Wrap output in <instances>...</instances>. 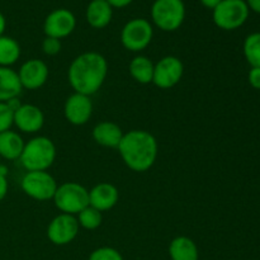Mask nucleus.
<instances>
[{"mask_svg":"<svg viewBox=\"0 0 260 260\" xmlns=\"http://www.w3.org/2000/svg\"><path fill=\"white\" fill-rule=\"evenodd\" d=\"M107 74L108 63L106 57L98 52H85L74 58L68 78L75 93L90 96L102 88Z\"/></svg>","mask_w":260,"mask_h":260,"instance_id":"f257e3e1","label":"nucleus"},{"mask_svg":"<svg viewBox=\"0 0 260 260\" xmlns=\"http://www.w3.org/2000/svg\"><path fill=\"white\" fill-rule=\"evenodd\" d=\"M117 149L124 164L134 172H146L156 161V139L144 129H132L123 134Z\"/></svg>","mask_w":260,"mask_h":260,"instance_id":"f03ea898","label":"nucleus"},{"mask_svg":"<svg viewBox=\"0 0 260 260\" xmlns=\"http://www.w3.org/2000/svg\"><path fill=\"white\" fill-rule=\"evenodd\" d=\"M56 146L48 137L38 136L24 145L19 160L27 172H43L53 164Z\"/></svg>","mask_w":260,"mask_h":260,"instance_id":"7ed1b4c3","label":"nucleus"},{"mask_svg":"<svg viewBox=\"0 0 260 260\" xmlns=\"http://www.w3.org/2000/svg\"><path fill=\"white\" fill-rule=\"evenodd\" d=\"M151 18L154 24L164 32L177 30L184 22V3L183 0H155Z\"/></svg>","mask_w":260,"mask_h":260,"instance_id":"20e7f679","label":"nucleus"},{"mask_svg":"<svg viewBox=\"0 0 260 260\" xmlns=\"http://www.w3.org/2000/svg\"><path fill=\"white\" fill-rule=\"evenodd\" d=\"M53 202L62 213L75 216L89 206V190L79 183H63L56 189Z\"/></svg>","mask_w":260,"mask_h":260,"instance_id":"39448f33","label":"nucleus"},{"mask_svg":"<svg viewBox=\"0 0 260 260\" xmlns=\"http://www.w3.org/2000/svg\"><path fill=\"white\" fill-rule=\"evenodd\" d=\"M249 10L245 0H222L213 9V22L223 30L238 29L248 19Z\"/></svg>","mask_w":260,"mask_h":260,"instance_id":"423d86ee","label":"nucleus"},{"mask_svg":"<svg viewBox=\"0 0 260 260\" xmlns=\"http://www.w3.org/2000/svg\"><path fill=\"white\" fill-rule=\"evenodd\" d=\"M154 36L151 23L144 18H135L127 22L121 32V42L126 50L140 52L150 45Z\"/></svg>","mask_w":260,"mask_h":260,"instance_id":"0eeeda50","label":"nucleus"},{"mask_svg":"<svg viewBox=\"0 0 260 260\" xmlns=\"http://www.w3.org/2000/svg\"><path fill=\"white\" fill-rule=\"evenodd\" d=\"M20 187L23 192L33 200L48 201L53 200L58 185L55 178L50 173L43 170V172H27L20 182Z\"/></svg>","mask_w":260,"mask_h":260,"instance_id":"6e6552de","label":"nucleus"},{"mask_svg":"<svg viewBox=\"0 0 260 260\" xmlns=\"http://www.w3.org/2000/svg\"><path fill=\"white\" fill-rule=\"evenodd\" d=\"M184 66L175 56H165L155 63L152 83L160 89H170L183 78Z\"/></svg>","mask_w":260,"mask_h":260,"instance_id":"1a4fd4ad","label":"nucleus"},{"mask_svg":"<svg viewBox=\"0 0 260 260\" xmlns=\"http://www.w3.org/2000/svg\"><path fill=\"white\" fill-rule=\"evenodd\" d=\"M78 218L73 215L61 213L56 216L47 228V238L52 244L58 246L68 245L75 240L79 234Z\"/></svg>","mask_w":260,"mask_h":260,"instance_id":"9d476101","label":"nucleus"},{"mask_svg":"<svg viewBox=\"0 0 260 260\" xmlns=\"http://www.w3.org/2000/svg\"><path fill=\"white\" fill-rule=\"evenodd\" d=\"M76 27V18L69 9H56L46 17L43 23V32L47 37L61 40L74 32Z\"/></svg>","mask_w":260,"mask_h":260,"instance_id":"9b49d317","label":"nucleus"},{"mask_svg":"<svg viewBox=\"0 0 260 260\" xmlns=\"http://www.w3.org/2000/svg\"><path fill=\"white\" fill-rule=\"evenodd\" d=\"M93 113V103L90 96L80 93H74L66 99L63 106L65 118L74 126H83L90 119Z\"/></svg>","mask_w":260,"mask_h":260,"instance_id":"f8f14e48","label":"nucleus"},{"mask_svg":"<svg viewBox=\"0 0 260 260\" xmlns=\"http://www.w3.org/2000/svg\"><path fill=\"white\" fill-rule=\"evenodd\" d=\"M18 76H19L22 88L28 89V90H36L45 85V83L47 81L48 68L43 61L30 58L20 66Z\"/></svg>","mask_w":260,"mask_h":260,"instance_id":"ddd939ff","label":"nucleus"},{"mask_svg":"<svg viewBox=\"0 0 260 260\" xmlns=\"http://www.w3.org/2000/svg\"><path fill=\"white\" fill-rule=\"evenodd\" d=\"M13 124H15L17 128L24 134H35L45 124V116L37 106L20 104L14 111Z\"/></svg>","mask_w":260,"mask_h":260,"instance_id":"4468645a","label":"nucleus"},{"mask_svg":"<svg viewBox=\"0 0 260 260\" xmlns=\"http://www.w3.org/2000/svg\"><path fill=\"white\" fill-rule=\"evenodd\" d=\"M118 198V189L111 183H99L89 190V206L101 212L113 208Z\"/></svg>","mask_w":260,"mask_h":260,"instance_id":"2eb2a0df","label":"nucleus"},{"mask_svg":"<svg viewBox=\"0 0 260 260\" xmlns=\"http://www.w3.org/2000/svg\"><path fill=\"white\" fill-rule=\"evenodd\" d=\"M113 17V8L107 0H91L86 8V20L95 29L106 28Z\"/></svg>","mask_w":260,"mask_h":260,"instance_id":"dca6fc26","label":"nucleus"},{"mask_svg":"<svg viewBox=\"0 0 260 260\" xmlns=\"http://www.w3.org/2000/svg\"><path fill=\"white\" fill-rule=\"evenodd\" d=\"M123 137L121 127L114 122L104 121L93 128V139L98 145L104 147H118Z\"/></svg>","mask_w":260,"mask_h":260,"instance_id":"f3484780","label":"nucleus"},{"mask_svg":"<svg viewBox=\"0 0 260 260\" xmlns=\"http://www.w3.org/2000/svg\"><path fill=\"white\" fill-rule=\"evenodd\" d=\"M22 84L17 71L0 66V102H9L22 93Z\"/></svg>","mask_w":260,"mask_h":260,"instance_id":"a211bd4d","label":"nucleus"},{"mask_svg":"<svg viewBox=\"0 0 260 260\" xmlns=\"http://www.w3.org/2000/svg\"><path fill=\"white\" fill-rule=\"evenodd\" d=\"M25 142L18 132L8 129L0 134V157L5 160H17L22 155Z\"/></svg>","mask_w":260,"mask_h":260,"instance_id":"6ab92c4d","label":"nucleus"},{"mask_svg":"<svg viewBox=\"0 0 260 260\" xmlns=\"http://www.w3.org/2000/svg\"><path fill=\"white\" fill-rule=\"evenodd\" d=\"M169 255L172 260H198L200 258L197 245L187 236L173 239L169 245Z\"/></svg>","mask_w":260,"mask_h":260,"instance_id":"aec40b11","label":"nucleus"},{"mask_svg":"<svg viewBox=\"0 0 260 260\" xmlns=\"http://www.w3.org/2000/svg\"><path fill=\"white\" fill-rule=\"evenodd\" d=\"M155 63L146 56H136L129 62V74L140 84L152 83Z\"/></svg>","mask_w":260,"mask_h":260,"instance_id":"412c9836","label":"nucleus"},{"mask_svg":"<svg viewBox=\"0 0 260 260\" xmlns=\"http://www.w3.org/2000/svg\"><path fill=\"white\" fill-rule=\"evenodd\" d=\"M20 57V46L14 38L3 35L0 37V66L10 68Z\"/></svg>","mask_w":260,"mask_h":260,"instance_id":"4be33fe9","label":"nucleus"},{"mask_svg":"<svg viewBox=\"0 0 260 260\" xmlns=\"http://www.w3.org/2000/svg\"><path fill=\"white\" fill-rule=\"evenodd\" d=\"M244 55L251 68H260V32L251 33L245 38Z\"/></svg>","mask_w":260,"mask_h":260,"instance_id":"5701e85b","label":"nucleus"},{"mask_svg":"<svg viewBox=\"0 0 260 260\" xmlns=\"http://www.w3.org/2000/svg\"><path fill=\"white\" fill-rule=\"evenodd\" d=\"M76 218H78L79 226L85 230H95L102 225V220H103L101 211L95 210L91 206H88L83 211H80Z\"/></svg>","mask_w":260,"mask_h":260,"instance_id":"b1692460","label":"nucleus"},{"mask_svg":"<svg viewBox=\"0 0 260 260\" xmlns=\"http://www.w3.org/2000/svg\"><path fill=\"white\" fill-rule=\"evenodd\" d=\"M88 260H123V258L117 249L103 246V248L95 249Z\"/></svg>","mask_w":260,"mask_h":260,"instance_id":"393cba45","label":"nucleus"},{"mask_svg":"<svg viewBox=\"0 0 260 260\" xmlns=\"http://www.w3.org/2000/svg\"><path fill=\"white\" fill-rule=\"evenodd\" d=\"M14 111L7 102H0V134L10 129L13 126Z\"/></svg>","mask_w":260,"mask_h":260,"instance_id":"a878e982","label":"nucleus"},{"mask_svg":"<svg viewBox=\"0 0 260 260\" xmlns=\"http://www.w3.org/2000/svg\"><path fill=\"white\" fill-rule=\"evenodd\" d=\"M42 50L48 56L57 55L61 51V40H57V38L53 37H47L46 36V38L42 42Z\"/></svg>","mask_w":260,"mask_h":260,"instance_id":"bb28decb","label":"nucleus"},{"mask_svg":"<svg viewBox=\"0 0 260 260\" xmlns=\"http://www.w3.org/2000/svg\"><path fill=\"white\" fill-rule=\"evenodd\" d=\"M8 194V180H7V169L0 165V202L7 197Z\"/></svg>","mask_w":260,"mask_h":260,"instance_id":"cd10ccee","label":"nucleus"},{"mask_svg":"<svg viewBox=\"0 0 260 260\" xmlns=\"http://www.w3.org/2000/svg\"><path fill=\"white\" fill-rule=\"evenodd\" d=\"M249 83L256 90H260V68H251L249 71Z\"/></svg>","mask_w":260,"mask_h":260,"instance_id":"c85d7f7f","label":"nucleus"},{"mask_svg":"<svg viewBox=\"0 0 260 260\" xmlns=\"http://www.w3.org/2000/svg\"><path fill=\"white\" fill-rule=\"evenodd\" d=\"M112 8H124L131 4L134 0H107Z\"/></svg>","mask_w":260,"mask_h":260,"instance_id":"c756f323","label":"nucleus"},{"mask_svg":"<svg viewBox=\"0 0 260 260\" xmlns=\"http://www.w3.org/2000/svg\"><path fill=\"white\" fill-rule=\"evenodd\" d=\"M201 3H202V5L203 7H206V8H208V9H215L216 7H217L218 4H220L221 2H222V0H200Z\"/></svg>","mask_w":260,"mask_h":260,"instance_id":"7c9ffc66","label":"nucleus"},{"mask_svg":"<svg viewBox=\"0 0 260 260\" xmlns=\"http://www.w3.org/2000/svg\"><path fill=\"white\" fill-rule=\"evenodd\" d=\"M245 2L248 4L249 9L254 10V12L260 14V0H245Z\"/></svg>","mask_w":260,"mask_h":260,"instance_id":"2f4dec72","label":"nucleus"},{"mask_svg":"<svg viewBox=\"0 0 260 260\" xmlns=\"http://www.w3.org/2000/svg\"><path fill=\"white\" fill-rule=\"evenodd\" d=\"M5 27H7V20H5L4 14H3V13L0 12V37H2V36L4 35Z\"/></svg>","mask_w":260,"mask_h":260,"instance_id":"473e14b6","label":"nucleus"},{"mask_svg":"<svg viewBox=\"0 0 260 260\" xmlns=\"http://www.w3.org/2000/svg\"><path fill=\"white\" fill-rule=\"evenodd\" d=\"M0 165H2V164H0Z\"/></svg>","mask_w":260,"mask_h":260,"instance_id":"72a5a7b5","label":"nucleus"}]
</instances>
